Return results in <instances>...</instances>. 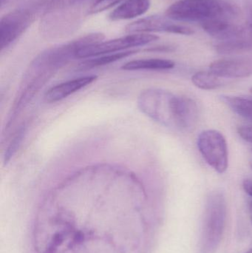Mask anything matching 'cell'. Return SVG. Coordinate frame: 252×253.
I'll list each match as a JSON object with an SVG mask.
<instances>
[{"label": "cell", "mask_w": 252, "mask_h": 253, "mask_svg": "<svg viewBox=\"0 0 252 253\" xmlns=\"http://www.w3.org/2000/svg\"><path fill=\"white\" fill-rule=\"evenodd\" d=\"M138 106L145 115L167 127L189 132L196 126L199 111L196 102L159 88L144 90Z\"/></svg>", "instance_id": "6da1fadb"}, {"label": "cell", "mask_w": 252, "mask_h": 253, "mask_svg": "<svg viewBox=\"0 0 252 253\" xmlns=\"http://www.w3.org/2000/svg\"><path fill=\"white\" fill-rule=\"evenodd\" d=\"M236 5L225 0H180L166 10L173 20L204 22L213 19L231 21L239 15Z\"/></svg>", "instance_id": "7a4b0ae2"}, {"label": "cell", "mask_w": 252, "mask_h": 253, "mask_svg": "<svg viewBox=\"0 0 252 253\" xmlns=\"http://www.w3.org/2000/svg\"><path fill=\"white\" fill-rule=\"evenodd\" d=\"M227 204L224 194L216 190L206 202L200 240V253H215L221 243L226 227Z\"/></svg>", "instance_id": "3957f363"}, {"label": "cell", "mask_w": 252, "mask_h": 253, "mask_svg": "<svg viewBox=\"0 0 252 253\" xmlns=\"http://www.w3.org/2000/svg\"><path fill=\"white\" fill-rule=\"evenodd\" d=\"M203 158L213 169L224 173L229 167L227 141L223 133L216 129H206L199 134L197 141Z\"/></svg>", "instance_id": "277c9868"}, {"label": "cell", "mask_w": 252, "mask_h": 253, "mask_svg": "<svg viewBox=\"0 0 252 253\" xmlns=\"http://www.w3.org/2000/svg\"><path fill=\"white\" fill-rule=\"evenodd\" d=\"M159 39L158 36L150 34H131L130 35L108 41L101 42L82 47L77 52L76 58L87 59L102 55L125 51L127 49L143 46Z\"/></svg>", "instance_id": "5b68a950"}, {"label": "cell", "mask_w": 252, "mask_h": 253, "mask_svg": "<svg viewBox=\"0 0 252 253\" xmlns=\"http://www.w3.org/2000/svg\"><path fill=\"white\" fill-rule=\"evenodd\" d=\"M36 13L29 8H20L4 15L0 22L1 50L10 47L35 21Z\"/></svg>", "instance_id": "8992f818"}, {"label": "cell", "mask_w": 252, "mask_h": 253, "mask_svg": "<svg viewBox=\"0 0 252 253\" xmlns=\"http://www.w3.org/2000/svg\"><path fill=\"white\" fill-rule=\"evenodd\" d=\"M203 29L211 37L222 42L231 41L248 37L252 34L250 27L244 28L223 19H213L201 22Z\"/></svg>", "instance_id": "52a82bcc"}, {"label": "cell", "mask_w": 252, "mask_h": 253, "mask_svg": "<svg viewBox=\"0 0 252 253\" xmlns=\"http://www.w3.org/2000/svg\"><path fill=\"white\" fill-rule=\"evenodd\" d=\"M210 71L223 79L246 78L252 75V60L247 59H223L210 65Z\"/></svg>", "instance_id": "ba28073f"}, {"label": "cell", "mask_w": 252, "mask_h": 253, "mask_svg": "<svg viewBox=\"0 0 252 253\" xmlns=\"http://www.w3.org/2000/svg\"><path fill=\"white\" fill-rule=\"evenodd\" d=\"M96 80L97 76L89 75L61 83L49 89L44 96V99L49 103L63 100L78 90L90 85Z\"/></svg>", "instance_id": "9c48e42d"}, {"label": "cell", "mask_w": 252, "mask_h": 253, "mask_svg": "<svg viewBox=\"0 0 252 253\" xmlns=\"http://www.w3.org/2000/svg\"><path fill=\"white\" fill-rule=\"evenodd\" d=\"M150 7L149 0H124L109 13L112 21L127 20L144 14Z\"/></svg>", "instance_id": "30bf717a"}, {"label": "cell", "mask_w": 252, "mask_h": 253, "mask_svg": "<svg viewBox=\"0 0 252 253\" xmlns=\"http://www.w3.org/2000/svg\"><path fill=\"white\" fill-rule=\"evenodd\" d=\"M168 22L158 16H147L138 19L126 26V32L130 34H148L149 32H166Z\"/></svg>", "instance_id": "8fae6325"}, {"label": "cell", "mask_w": 252, "mask_h": 253, "mask_svg": "<svg viewBox=\"0 0 252 253\" xmlns=\"http://www.w3.org/2000/svg\"><path fill=\"white\" fill-rule=\"evenodd\" d=\"M176 63L170 59H136L124 64L121 69L124 71H166L173 69Z\"/></svg>", "instance_id": "7c38bea8"}, {"label": "cell", "mask_w": 252, "mask_h": 253, "mask_svg": "<svg viewBox=\"0 0 252 253\" xmlns=\"http://www.w3.org/2000/svg\"><path fill=\"white\" fill-rule=\"evenodd\" d=\"M220 99L235 114L252 122V97L222 95Z\"/></svg>", "instance_id": "4fadbf2b"}, {"label": "cell", "mask_w": 252, "mask_h": 253, "mask_svg": "<svg viewBox=\"0 0 252 253\" xmlns=\"http://www.w3.org/2000/svg\"><path fill=\"white\" fill-rule=\"evenodd\" d=\"M194 85L204 90H216L225 84L224 79L217 77L211 71H199L192 77Z\"/></svg>", "instance_id": "5bb4252c"}, {"label": "cell", "mask_w": 252, "mask_h": 253, "mask_svg": "<svg viewBox=\"0 0 252 253\" xmlns=\"http://www.w3.org/2000/svg\"><path fill=\"white\" fill-rule=\"evenodd\" d=\"M138 50H130L125 51L118 52V53H110V54L102 55V56H96L90 59L84 61L80 64L81 69H90V68H97L104 65H109L110 63L121 60L127 56L137 53Z\"/></svg>", "instance_id": "9a60e30c"}, {"label": "cell", "mask_w": 252, "mask_h": 253, "mask_svg": "<svg viewBox=\"0 0 252 253\" xmlns=\"http://www.w3.org/2000/svg\"><path fill=\"white\" fill-rule=\"evenodd\" d=\"M216 50L223 54L238 53L252 50V34L248 37L231 41L222 42L216 46Z\"/></svg>", "instance_id": "2e32d148"}, {"label": "cell", "mask_w": 252, "mask_h": 253, "mask_svg": "<svg viewBox=\"0 0 252 253\" xmlns=\"http://www.w3.org/2000/svg\"><path fill=\"white\" fill-rule=\"evenodd\" d=\"M27 128L25 126H21L19 130L16 132L13 136V139L10 141V144L6 150L4 156V164H7L12 158L16 154V152L19 150V147L22 144V141L25 138V134H26Z\"/></svg>", "instance_id": "e0dca14e"}, {"label": "cell", "mask_w": 252, "mask_h": 253, "mask_svg": "<svg viewBox=\"0 0 252 253\" xmlns=\"http://www.w3.org/2000/svg\"><path fill=\"white\" fill-rule=\"evenodd\" d=\"M124 0H96L89 9V14H97L121 4Z\"/></svg>", "instance_id": "ac0fdd59"}, {"label": "cell", "mask_w": 252, "mask_h": 253, "mask_svg": "<svg viewBox=\"0 0 252 253\" xmlns=\"http://www.w3.org/2000/svg\"><path fill=\"white\" fill-rule=\"evenodd\" d=\"M81 1L82 0H51L47 6V11L50 12L58 9L65 8Z\"/></svg>", "instance_id": "d6986e66"}, {"label": "cell", "mask_w": 252, "mask_h": 253, "mask_svg": "<svg viewBox=\"0 0 252 253\" xmlns=\"http://www.w3.org/2000/svg\"><path fill=\"white\" fill-rule=\"evenodd\" d=\"M166 32L180 35H192L195 33L193 30L189 27L176 24H170L166 30Z\"/></svg>", "instance_id": "ffe728a7"}, {"label": "cell", "mask_w": 252, "mask_h": 253, "mask_svg": "<svg viewBox=\"0 0 252 253\" xmlns=\"http://www.w3.org/2000/svg\"><path fill=\"white\" fill-rule=\"evenodd\" d=\"M238 133L244 141L252 144V126H241L238 128Z\"/></svg>", "instance_id": "44dd1931"}, {"label": "cell", "mask_w": 252, "mask_h": 253, "mask_svg": "<svg viewBox=\"0 0 252 253\" xmlns=\"http://www.w3.org/2000/svg\"><path fill=\"white\" fill-rule=\"evenodd\" d=\"M243 188L252 198V179H244L243 181Z\"/></svg>", "instance_id": "7402d4cb"}, {"label": "cell", "mask_w": 252, "mask_h": 253, "mask_svg": "<svg viewBox=\"0 0 252 253\" xmlns=\"http://www.w3.org/2000/svg\"><path fill=\"white\" fill-rule=\"evenodd\" d=\"M249 27H250L252 29V9L250 11V23H249Z\"/></svg>", "instance_id": "603a6c76"}, {"label": "cell", "mask_w": 252, "mask_h": 253, "mask_svg": "<svg viewBox=\"0 0 252 253\" xmlns=\"http://www.w3.org/2000/svg\"><path fill=\"white\" fill-rule=\"evenodd\" d=\"M7 1H8V0H1V6L4 5L5 3L7 2Z\"/></svg>", "instance_id": "cb8c5ba5"}, {"label": "cell", "mask_w": 252, "mask_h": 253, "mask_svg": "<svg viewBox=\"0 0 252 253\" xmlns=\"http://www.w3.org/2000/svg\"><path fill=\"white\" fill-rule=\"evenodd\" d=\"M250 210H251L252 212V200L250 201Z\"/></svg>", "instance_id": "d4e9b609"}, {"label": "cell", "mask_w": 252, "mask_h": 253, "mask_svg": "<svg viewBox=\"0 0 252 253\" xmlns=\"http://www.w3.org/2000/svg\"><path fill=\"white\" fill-rule=\"evenodd\" d=\"M246 253H252V249L250 250V251H249L248 252H247Z\"/></svg>", "instance_id": "484cf974"}, {"label": "cell", "mask_w": 252, "mask_h": 253, "mask_svg": "<svg viewBox=\"0 0 252 253\" xmlns=\"http://www.w3.org/2000/svg\"><path fill=\"white\" fill-rule=\"evenodd\" d=\"M250 165H251V168H252V162H251V163H250Z\"/></svg>", "instance_id": "4316f807"}, {"label": "cell", "mask_w": 252, "mask_h": 253, "mask_svg": "<svg viewBox=\"0 0 252 253\" xmlns=\"http://www.w3.org/2000/svg\"><path fill=\"white\" fill-rule=\"evenodd\" d=\"M251 221H252V215H251Z\"/></svg>", "instance_id": "83f0119b"}, {"label": "cell", "mask_w": 252, "mask_h": 253, "mask_svg": "<svg viewBox=\"0 0 252 253\" xmlns=\"http://www.w3.org/2000/svg\"><path fill=\"white\" fill-rule=\"evenodd\" d=\"M251 93H252V87L251 88Z\"/></svg>", "instance_id": "f1b7e54d"}]
</instances>
